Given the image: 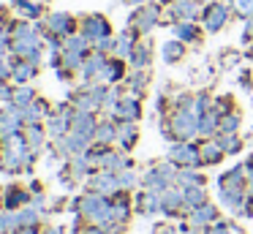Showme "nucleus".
<instances>
[{"label":"nucleus","mask_w":253,"mask_h":234,"mask_svg":"<svg viewBox=\"0 0 253 234\" xmlns=\"http://www.w3.org/2000/svg\"><path fill=\"white\" fill-rule=\"evenodd\" d=\"M74 207H77V212L87 223H98V226L112 223V201H109V196H101V193H95V190H90V193L82 196Z\"/></svg>","instance_id":"obj_1"},{"label":"nucleus","mask_w":253,"mask_h":234,"mask_svg":"<svg viewBox=\"0 0 253 234\" xmlns=\"http://www.w3.org/2000/svg\"><path fill=\"white\" fill-rule=\"evenodd\" d=\"M164 134L169 139H177V141H188L199 134V114L193 109H177L171 114L169 125H164Z\"/></svg>","instance_id":"obj_2"},{"label":"nucleus","mask_w":253,"mask_h":234,"mask_svg":"<svg viewBox=\"0 0 253 234\" xmlns=\"http://www.w3.org/2000/svg\"><path fill=\"white\" fill-rule=\"evenodd\" d=\"M171 183H177V169L174 163H161V166H153L147 174H144L142 185L144 190H153V193H161V190L171 188Z\"/></svg>","instance_id":"obj_3"},{"label":"nucleus","mask_w":253,"mask_h":234,"mask_svg":"<svg viewBox=\"0 0 253 234\" xmlns=\"http://www.w3.org/2000/svg\"><path fill=\"white\" fill-rule=\"evenodd\" d=\"M169 161L180 169H196L202 163V150L196 144H191V141H177L169 150Z\"/></svg>","instance_id":"obj_4"},{"label":"nucleus","mask_w":253,"mask_h":234,"mask_svg":"<svg viewBox=\"0 0 253 234\" xmlns=\"http://www.w3.org/2000/svg\"><path fill=\"white\" fill-rule=\"evenodd\" d=\"M82 36L95 47L98 41H104V38L112 36V27L101 14H90V16H84V22H82Z\"/></svg>","instance_id":"obj_5"},{"label":"nucleus","mask_w":253,"mask_h":234,"mask_svg":"<svg viewBox=\"0 0 253 234\" xmlns=\"http://www.w3.org/2000/svg\"><path fill=\"white\" fill-rule=\"evenodd\" d=\"M161 22V8L158 5H147V8H139L136 14L131 16V27L139 33V36H144V33H150L155 25Z\"/></svg>","instance_id":"obj_6"},{"label":"nucleus","mask_w":253,"mask_h":234,"mask_svg":"<svg viewBox=\"0 0 253 234\" xmlns=\"http://www.w3.org/2000/svg\"><path fill=\"white\" fill-rule=\"evenodd\" d=\"M90 188H93L95 193H101V196H115V193H120V190H123L117 174L115 172H106V169H101L98 174L90 177Z\"/></svg>","instance_id":"obj_7"},{"label":"nucleus","mask_w":253,"mask_h":234,"mask_svg":"<svg viewBox=\"0 0 253 234\" xmlns=\"http://www.w3.org/2000/svg\"><path fill=\"white\" fill-rule=\"evenodd\" d=\"M46 27H49V36H57L66 41L68 36H74L77 30V19L71 14H49L46 16Z\"/></svg>","instance_id":"obj_8"},{"label":"nucleus","mask_w":253,"mask_h":234,"mask_svg":"<svg viewBox=\"0 0 253 234\" xmlns=\"http://www.w3.org/2000/svg\"><path fill=\"white\" fill-rule=\"evenodd\" d=\"M226 22H229V5L226 3H210L204 8V30L218 33Z\"/></svg>","instance_id":"obj_9"},{"label":"nucleus","mask_w":253,"mask_h":234,"mask_svg":"<svg viewBox=\"0 0 253 234\" xmlns=\"http://www.w3.org/2000/svg\"><path fill=\"white\" fill-rule=\"evenodd\" d=\"M215 221H218V210L212 204H202L196 210H191V215H188V223H191L193 232H207Z\"/></svg>","instance_id":"obj_10"},{"label":"nucleus","mask_w":253,"mask_h":234,"mask_svg":"<svg viewBox=\"0 0 253 234\" xmlns=\"http://www.w3.org/2000/svg\"><path fill=\"white\" fill-rule=\"evenodd\" d=\"M22 128H25V120L17 106H6L0 112V136H17Z\"/></svg>","instance_id":"obj_11"},{"label":"nucleus","mask_w":253,"mask_h":234,"mask_svg":"<svg viewBox=\"0 0 253 234\" xmlns=\"http://www.w3.org/2000/svg\"><path fill=\"white\" fill-rule=\"evenodd\" d=\"M161 212H166V215H180V212H185V199H182V188H166L161 190Z\"/></svg>","instance_id":"obj_12"},{"label":"nucleus","mask_w":253,"mask_h":234,"mask_svg":"<svg viewBox=\"0 0 253 234\" xmlns=\"http://www.w3.org/2000/svg\"><path fill=\"white\" fill-rule=\"evenodd\" d=\"M112 117L115 120H131V123H136L139 117H142V103H139V98L133 95H126L117 101V106L112 109Z\"/></svg>","instance_id":"obj_13"},{"label":"nucleus","mask_w":253,"mask_h":234,"mask_svg":"<svg viewBox=\"0 0 253 234\" xmlns=\"http://www.w3.org/2000/svg\"><path fill=\"white\" fill-rule=\"evenodd\" d=\"M109 63V57H106L104 52H90L87 57H84V65H82V76H84V82H98L101 79V71H104V65Z\"/></svg>","instance_id":"obj_14"},{"label":"nucleus","mask_w":253,"mask_h":234,"mask_svg":"<svg viewBox=\"0 0 253 234\" xmlns=\"http://www.w3.org/2000/svg\"><path fill=\"white\" fill-rule=\"evenodd\" d=\"M136 139H139L136 123H131V120H117V147L120 150H131L136 144Z\"/></svg>","instance_id":"obj_15"},{"label":"nucleus","mask_w":253,"mask_h":234,"mask_svg":"<svg viewBox=\"0 0 253 234\" xmlns=\"http://www.w3.org/2000/svg\"><path fill=\"white\" fill-rule=\"evenodd\" d=\"M95 128H98V123H95V112H79V109L74 112V117H71V131L84 134V136H90V139H93Z\"/></svg>","instance_id":"obj_16"},{"label":"nucleus","mask_w":253,"mask_h":234,"mask_svg":"<svg viewBox=\"0 0 253 234\" xmlns=\"http://www.w3.org/2000/svg\"><path fill=\"white\" fill-rule=\"evenodd\" d=\"M112 141H117V120H106V123H98L93 134V144L109 147Z\"/></svg>","instance_id":"obj_17"},{"label":"nucleus","mask_w":253,"mask_h":234,"mask_svg":"<svg viewBox=\"0 0 253 234\" xmlns=\"http://www.w3.org/2000/svg\"><path fill=\"white\" fill-rule=\"evenodd\" d=\"M182 199H185L188 210H196V207L207 204V190H204V185H185L182 188Z\"/></svg>","instance_id":"obj_18"},{"label":"nucleus","mask_w":253,"mask_h":234,"mask_svg":"<svg viewBox=\"0 0 253 234\" xmlns=\"http://www.w3.org/2000/svg\"><path fill=\"white\" fill-rule=\"evenodd\" d=\"M126 76V65H123L120 57L109 60V63L104 65V71H101V79L98 82H106V85H117V82Z\"/></svg>","instance_id":"obj_19"},{"label":"nucleus","mask_w":253,"mask_h":234,"mask_svg":"<svg viewBox=\"0 0 253 234\" xmlns=\"http://www.w3.org/2000/svg\"><path fill=\"white\" fill-rule=\"evenodd\" d=\"M199 150H202V163H210V166H212V163H220V161H223V155H226V150L220 147L218 139L204 141Z\"/></svg>","instance_id":"obj_20"},{"label":"nucleus","mask_w":253,"mask_h":234,"mask_svg":"<svg viewBox=\"0 0 253 234\" xmlns=\"http://www.w3.org/2000/svg\"><path fill=\"white\" fill-rule=\"evenodd\" d=\"M218 131H220V114L215 112V109H210V112L199 114V134L215 136Z\"/></svg>","instance_id":"obj_21"},{"label":"nucleus","mask_w":253,"mask_h":234,"mask_svg":"<svg viewBox=\"0 0 253 234\" xmlns=\"http://www.w3.org/2000/svg\"><path fill=\"white\" fill-rule=\"evenodd\" d=\"M30 199H33V196H30L28 190H22V188H8V190H6V199H3V210H19V207L30 204Z\"/></svg>","instance_id":"obj_22"},{"label":"nucleus","mask_w":253,"mask_h":234,"mask_svg":"<svg viewBox=\"0 0 253 234\" xmlns=\"http://www.w3.org/2000/svg\"><path fill=\"white\" fill-rule=\"evenodd\" d=\"M136 210L142 212V215H155V212H161V196L153 193V190H144L136 199Z\"/></svg>","instance_id":"obj_23"},{"label":"nucleus","mask_w":253,"mask_h":234,"mask_svg":"<svg viewBox=\"0 0 253 234\" xmlns=\"http://www.w3.org/2000/svg\"><path fill=\"white\" fill-rule=\"evenodd\" d=\"M33 76H36V65L30 60L22 57L11 65V79H17L19 85H28V79H33Z\"/></svg>","instance_id":"obj_24"},{"label":"nucleus","mask_w":253,"mask_h":234,"mask_svg":"<svg viewBox=\"0 0 253 234\" xmlns=\"http://www.w3.org/2000/svg\"><path fill=\"white\" fill-rule=\"evenodd\" d=\"M25 141H28V147H30L33 152H39L41 147H44L46 131L41 128V123H39V125H25Z\"/></svg>","instance_id":"obj_25"},{"label":"nucleus","mask_w":253,"mask_h":234,"mask_svg":"<svg viewBox=\"0 0 253 234\" xmlns=\"http://www.w3.org/2000/svg\"><path fill=\"white\" fill-rule=\"evenodd\" d=\"M185 54V41H166L164 47H161V57L166 60V63H177V60Z\"/></svg>","instance_id":"obj_26"},{"label":"nucleus","mask_w":253,"mask_h":234,"mask_svg":"<svg viewBox=\"0 0 253 234\" xmlns=\"http://www.w3.org/2000/svg\"><path fill=\"white\" fill-rule=\"evenodd\" d=\"M133 47H136L133 36H131V33H123V36H117V38H115V49H112V52H115V57L126 60V57H131Z\"/></svg>","instance_id":"obj_27"},{"label":"nucleus","mask_w":253,"mask_h":234,"mask_svg":"<svg viewBox=\"0 0 253 234\" xmlns=\"http://www.w3.org/2000/svg\"><path fill=\"white\" fill-rule=\"evenodd\" d=\"M150 57H153V49H150V41H142L133 47L131 52V63L136 65V68H147L150 65Z\"/></svg>","instance_id":"obj_28"},{"label":"nucleus","mask_w":253,"mask_h":234,"mask_svg":"<svg viewBox=\"0 0 253 234\" xmlns=\"http://www.w3.org/2000/svg\"><path fill=\"white\" fill-rule=\"evenodd\" d=\"M41 117H49V114H46V103H41V101H36V103H30L28 109H22L25 125H39Z\"/></svg>","instance_id":"obj_29"},{"label":"nucleus","mask_w":253,"mask_h":234,"mask_svg":"<svg viewBox=\"0 0 253 234\" xmlns=\"http://www.w3.org/2000/svg\"><path fill=\"white\" fill-rule=\"evenodd\" d=\"M30 103H36V93L30 90L28 85H19L17 90H14V98H11V106H17L19 112H22V109H28Z\"/></svg>","instance_id":"obj_30"},{"label":"nucleus","mask_w":253,"mask_h":234,"mask_svg":"<svg viewBox=\"0 0 253 234\" xmlns=\"http://www.w3.org/2000/svg\"><path fill=\"white\" fill-rule=\"evenodd\" d=\"M196 11H199V0H177L174 8H171V14L180 16V19H188V22H191L193 16H196Z\"/></svg>","instance_id":"obj_31"},{"label":"nucleus","mask_w":253,"mask_h":234,"mask_svg":"<svg viewBox=\"0 0 253 234\" xmlns=\"http://www.w3.org/2000/svg\"><path fill=\"white\" fill-rule=\"evenodd\" d=\"M174 36L180 38V41H199V36H202V30H199L193 22L182 19L180 25H174Z\"/></svg>","instance_id":"obj_32"},{"label":"nucleus","mask_w":253,"mask_h":234,"mask_svg":"<svg viewBox=\"0 0 253 234\" xmlns=\"http://www.w3.org/2000/svg\"><path fill=\"white\" fill-rule=\"evenodd\" d=\"M128 218H131V204L120 196L117 201H112V221H115V223H126Z\"/></svg>","instance_id":"obj_33"},{"label":"nucleus","mask_w":253,"mask_h":234,"mask_svg":"<svg viewBox=\"0 0 253 234\" xmlns=\"http://www.w3.org/2000/svg\"><path fill=\"white\" fill-rule=\"evenodd\" d=\"M177 183H180V188H185V185H204V177L196 169H177Z\"/></svg>","instance_id":"obj_34"},{"label":"nucleus","mask_w":253,"mask_h":234,"mask_svg":"<svg viewBox=\"0 0 253 234\" xmlns=\"http://www.w3.org/2000/svg\"><path fill=\"white\" fill-rule=\"evenodd\" d=\"M14 11H19V16H25V19H33V16H39V3H33V0H14Z\"/></svg>","instance_id":"obj_35"},{"label":"nucleus","mask_w":253,"mask_h":234,"mask_svg":"<svg viewBox=\"0 0 253 234\" xmlns=\"http://www.w3.org/2000/svg\"><path fill=\"white\" fill-rule=\"evenodd\" d=\"M237 128H240V114L226 112L223 117H220V131L218 134H237Z\"/></svg>","instance_id":"obj_36"},{"label":"nucleus","mask_w":253,"mask_h":234,"mask_svg":"<svg viewBox=\"0 0 253 234\" xmlns=\"http://www.w3.org/2000/svg\"><path fill=\"white\" fill-rule=\"evenodd\" d=\"M218 141H220V147H223L229 155H231V152H240L242 150V141H240V136H237V134H220Z\"/></svg>","instance_id":"obj_37"},{"label":"nucleus","mask_w":253,"mask_h":234,"mask_svg":"<svg viewBox=\"0 0 253 234\" xmlns=\"http://www.w3.org/2000/svg\"><path fill=\"white\" fill-rule=\"evenodd\" d=\"M128 87H131L133 93H144V87H147V74H144V68H136V74L128 76Z\"/></svg>","instance_id":"obj_38"},{"label":"nucleus","mask_w":253,"mask_h":234,"mask_svg":"<svg viewBox=\"0 0 253 234\" xmlns=\"http://www.w3.org/2000/svg\"><path fill=\"white\" fill-rule=\"evenodd\" d=\"M117 180H120V188L123 190H131L139 185V177L131 172V169H123V172H117Z\"/></svg>","instance_id":"obj_39"},{"label":"nucleus","mask_w":253,"mask_h":234,"mask_svg":"<svg viewBox=\"0 0 253 234\" xmlns=\"http://www.w3.org/2000/svg\"><path fill=\"white\" fill-rule=\"evenodd\" d=\"M234 8L240 11L242 16L251 19V16H253V0H234Z\"/></svg>","instance_id":"obj_40"},{"label":"nucleus","mask_w":253,"mask_h":234,"mask_svg":"<svg viewBox=\"0 0 253 234\" xmlns=\"http://www.w3.org/2000/svg\"><path fill=\"white\" fill-rule=\"evenodd\" d=\"M11 65H14V63H8V60L0 54V82H6L8 76H11Z\"/></svg>","instance_id":"obj_41"},{"label":"nucleus","mask_w":253,"mask_h":234,"mask_svg":"<svg viewBox=\"0 0 253 234\" xmlns=\"http://www.w3.org/2000/svg\"><path fill=\"white\" fill-rule=\"evenodd\" d=\"M158 234H196L193 229H171V226H164V229H158Z\"/></svg>","instance_id":"obj_42"},{"label":"nucleus","mask_w":253,"mask_h":234,"mask_svg":"<svg viewBox=\"0 0 253 234\" xmlns=\"http://www.w3.org/2000/svg\"><path fill=\"white\" fill-rule=\"evenodd\" d=\"M11 98H14V90L6 82H0V101H11Z\"/></svg>","instance_id":"obj_43"},{"label":"nucleus","mask_w":253,"mask_h":234,"mask_svg":"<svg viewBox=\"0 0 253 234\" xmlns=\"http://www.w3.org/2000/svg\"><path fill=\"white\" fill-rule=\"evenodd\" d=\"M82 234H109V232H106L104 226H98V223H90V226L82 229Z\"/></svg>","instance_id":"obj_44"},{"label":"nucleus","mask_w":253,"mask_h":234,"mask_svg":"<svg viewBox=\"0 0 253 234\" xmlns=\"http://www.w3.org/2000/svg\"><path fill=\"white\" fill-rule=\"evenodd\" d=\"M8 234H39V232H36V226H22V229H17V232H8Z\"/></svg>","instance_id":"obj_45"},{"label":"nucleus","mask_w":253,"mask_h":234,"mask_svg":"<svg viewBox=\"0 0 253 234\" xmlns=\"http://www.w3.org/2000/svg\"><path fill=\"white\" fill-rule=\"evenodd\" d=\"M245 38H253V16L248 19V25H245Z\"/></svg>","instance_id":"obj_46"},{"label":"nucleus","mask_w":253,"mask_h":234,"mask_svg":"<svg viewBox=\"0 0 253 234\" xmlns=\"http://www.w3.org/2000/svg\"><path fill=\"white\" fill-rule=\"evenodd\" d=\"M41 234H63V229L60 226H52V229H46V232H41Z\"/></svg>","instance_id":"obj_47"},{"label":"nucleus","mask_w":253,"mask_h":234,"mask_svg":"<svg viewBox=\"0 0 253 234\" xmlns=\"http://www.w3.org/2000/svg\"><path fill=\"white\" fill-rule=\"evenodd\" d=\"M126 3H128V5H144L147 0H126Z\"/></svg>","instance_id":"obj_48"},{"label":"nucleus","mask_w":253,"mask_h":234,"mask_svg":"<svg viewBox=\"0 0 253 234\" xmlns=\"http://www.w3.org/2000/svg\"><path fill=\"white\" fill-rule=\"evenodd\" d=\"M199 3H202V0H199ZM207 3H212V0H207Z\"/></svg>","instance_id":"obj_49"},{"label":"nucleus","mask_w":253,"mask_h":234,"mask_svg":"<svg viewBox=\"0 0 253 234\" xmlns=\"http://www.w3.org/2000/svg\"><path fill=\"white\" fill-rule=\"evenodd\" d=\"M0 234H6V232H3V229H0Z\"/></svg>","instance_id":"obj_50"}]
</instances>
